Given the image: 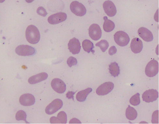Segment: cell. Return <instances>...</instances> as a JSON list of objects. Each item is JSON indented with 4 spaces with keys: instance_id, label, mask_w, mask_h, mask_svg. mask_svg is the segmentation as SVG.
<instances>
[{
    "instance_id": "f1b7e54d",
    "label": "cell",
    "mask_w": 159,
    "mask_h": 124,
    "mask_svg": "<svg viewBox=\"0 0 159 124\" xmlns=\"http://www.w3.org/2000/svg\"><path fill=\"white\" fill-rule=\"evenodd\" d=\"M37 13L39 15L45 17L48 14L46 10L43 6H40L37 10Z\"/></svg>"
},
{
    "instance_id": "e575fe53",
    "label": "cell",
    "mask_w": 159,
    "mask_h": 124,
    "mask_svg": "<svg viewBox=\"0 0 159 124\" xmlns=\"http://www.w3.org/2000/svg\"><path fill=\"white\" fill-rule=\"evenodd\" d=\"M5 0H0V3H2L5 1Z\"/></svg>"
},
{
    "instance_id": "83f0119b",
    "label": "cell",
    "mask_w": 159,
    "mask_h": 124,
    "mask_svg": "<svg viewBox=\"0 0 159 124\" xmlns=\"http://www.w3.org/2000/svg\"><path fill=\"white\" fill-rule=\"evenodd\" d=\"M152 123H159V111L157 110L155 111L152 115Z\"/></svg>"
},
{
    "instance_id": "7a4b0ae2",
    "label": "cell",
    "mask_w": 159,
    "mask_h": 124,
    "mask_svg": "<svg viewBox=\"0 0 159 124\" xmlns=\"http://www.w3.org/2000/svg\"><path fill=\"white\" fill-rule=\"evenodd\" d=\"M114 39L116 43L121 47L127 46L130 41L128 35L123 31H119L115 33L114 35Z\"/></svg>"
},
{
    "instance_id": "d6a6232c",
    "label": "cell",
    "mask_w": 159,
    "mask_h": 124,
    "mask_svg": "<svg viewBox=\"0 0 159 124\" xmlns=\"http://www.w3.org/2000/svg\"><path fill=\"white\" fill-rule=\"evenodd\" d=\"M69 123H81V122L78 119L76 118H73L70 121Z\"/></svg>"
},
{
    "instance_id": "9c48e42d",
    "label": "cell",
    "mask_w": 159,
    "mask_h": 124,
    "mask_svg": "<svg viewBox=\"0 0 159 124\" xmlns=\"http://www.w3.org/2000/svg\"><path fill=\"white\" fill-rule=\"evenodd\" d=\"M89 35L93 40H98L101 38L102 31L99 26L97 24H93L89 29Z\"/></svg>"
},
{
    "instance_id": "3957f363",
    "label": "cell",
    "mask_w": 159,
    "mask_h": 124,
    "mask_svg": "<svg viewBox=\"0 0 159 124\" xmlns=\"http://www.w3.org/2000/svg\"><path fill=\"white\" fill-rule=\"evenodd\" d=\"M36 52L34 48L27 45H20L15 49L16 53L22 56H33L36 54Z\"/></svg>"
},
{
    "instance_id": "ac0fdd59",
    "label": "cell",
    "mask_w": 159,
    "mask_h": 124,
    "mask_svg": "<svg viewBox=\"0 0 159 124\" xmlns=\"http://www.w3.org/2000/svg\"><path fill=\"white\" fill-rule=\"evenodd\" d=\"M93 91V89L90 88L80 91L76 95L77 100L80 102L84 101L88 95Z\"/></svg>"
},
{
    "instance_id": "8fae6325",
    "label": "cell",
    "mask_w": 159,
    "mask_h": 124,
    "mask_svg": "<svg viewBox=\"0 0 159 124\" xmlns=\"http://www.w3.org/2000/svg\"><path fill=\"white\" fill-rule=\"evenodd\" d=\"M66 19L67 15L65 13L59 12L49 16L48 20L50 24L54 25L62 22Z\"/></svg>"
},
{
    "instance_id": "1f68e13d",
    "label": "cell",
    "mask_w": 159,
    "mask_h": 124,
    "mask_svg": "<svg viewBox=\"0 0 159 124\" xmlns=\"http://www.w3.org/2000/svg\"><path fill=\"white\" fill-rule=\"evenodd\" d=\"M76 92H69L66 94V96L67 98L69 99H72L74 100V95Z\"/></svg>"
},
{
    "instance_id": "d590c367",
    "label": "cell",
    "mask_w": 159,
    "mask_h": 124,
    "mask_svg": "<svg viewBox=\"0 0 159 124\" xmlns=\"http://www.w3.org/2000/svg\"><path fill=\"white\" fill-rule=\"evenodd\" d=\"M147 123L146 122H140V123Z\"/></svg>"
},
{
    "instance_id": "5bb4252c",
    "label": "cell",
    "mask_w": 159,
    "mask_h": 124,
    "mask_svg": "<svg viewBox=\"0 0 159 124\" xmlns=\"http://www.w3.org/2000/svg\"><path fill=\"white\" fill-rule=\"evenodd\" d=\"M19 101L22 105L30 106L35 104V98L34 96L31 94H25L20 96Z\"/></svg>"
},
{
    "instance_id": "836d02e7",
    "label": "cell",
    "mask_w": 159,
    "mask_h": 124,
    "mask_svg": "<svg viewBox=\"0 0 159 124\" xmlns=\"http://www.w3.org/2000/svg\"><path fill=\"white\" fill-rule=\"evenodd\" d=\"M34 0H26V1L28 3H31L34 1Z\"/></svg>"
},
{
    "instance_id": "8992f818",
    "label": "cell",
    "mask_w": 159,
    "mask_h": 124,
    "mask_svg": "<svg viewBox=\"0 0 159 124\" xmlns=\"http://www.w3.org/2000/svg\"><path fill=\"white\" fill-rule=\"evenodd\" d=\"M63 105L62 101L60 99H56L46 107L45 112L48 114H52L60 110Z\"/></svg>"
},
{
    "instance_id": "4316f807",
    "label": "cell",
    "mask_w": 159,
    "mask_h": 124,
    "mask_svg": "<svg viewBox=\"0 0 159 124\" xmlns=\"http://www.w3.org/2000/svg\"><path fill=\"white\" fill-rule=\"evenodd\" d=\"M77 63V59L73 56L70 57L67 61V63L70 68H71L73 66L76 65Z\"/></svg>"
},
{
    "instance_id": "603a6c76",
    "label": "cell",
    "mask_w": 159,
    "mask_h": 124,
    "mask_svg": "<svg viewBox=\"0 0 159 124\" xmlns=\"http://www.w3.org/2000/svg\"><path fill=\"white\" fill-rule=\"evenodd\" d=\"M15 118L16 120L24 121L26 123H30L26 120L27 114L26 112L23 110H19L18 111L16 114Z\"/></svg>"
},
{
    "instance_id": "6da1fadb",
    "label": "cell",
    "mask_w": 159,
    "mask_h": 124,
    "mask_svg": "<svg viewBox=\"0 0 159 124\" xmlns=\"http://www.w3.org/2000/svg\"><path fill=\"white\" fill-rule=\"evenodd\" d=\"M26 37L30 43L35 44L38 43L40 38V32L38 28L33 25L29 26L26 30Z\"/></svg>"
},
{
    "instance_id": "30bf717a",
    "label": "cell",
    "mask_w": 159,
    "mask_h": 124,
    "mask_svg": "<svg viewBox=\"0 0 159 124\" xmlns=\"http://www.w3.org/2000/svg\"><path fill=\"white\" fill-rule=\"evenodd\" d=\"M51 86L53 89L58 93H63L66 89V86L64 82L61 80L55 78L51 82Z\"/></svg>"
},
{
    "instance_id": "d6986e66",
    "label": "cell",
    "mask_w": 159,
    "mask_h": 124,
    "mask_svg": "<svg viewBox=\"0 0 159 124\" xmlns=\"http://www.w3.org/2000/svg\"><path fill=\"white\" fill-rule=\"evenodd\" d=\"M109 70L111 75L114 77L118 76L120 73L118 64L116 62L112 63L109 65Z\"/></svg>"
},
{
    "instance_id": "d4e9b609",
    "label": "cell",
    "mask_w": 159,
    "mask_h": 124,
    "mask_svg": "<svg viewBox=\"0 0 159 124\" xmlns=\"http://www.w3.org/2000/svg\"><path fill=\"white\" fill-rule=\"evenodd\" d=\"M130 104L134 106L139 105L140 103V94L137 93L133 96L130 99L129 101Z\"/></svg>"
},
{
    "instance_id": "cb8c5ba5",
    "label": "cell",
    "mask_w": 159,
    "mask_h": 124,
    "mask_svg": "<svg viewBox=\"0 0 159 124\" xmlns=\"http://www.w3.org/2000/svg\"><path fill=\"white\" fill-rule=\"evenodd\" d=\"M96 46L99 47L102 52H104L108 48L109 43L107 40L103 39L97 43Z\"/></svg>"
},
{
    "instance_id": "e0dca14e",
    "label": "cell",
    "mask_w": 159,
    "mask_h": 124,
    "mask_svg": "<svg viewBox=\"0 0 159 124\" xmlns=\"http://www.w3.org/2000/svg\"><path fill=\"white\" fill-rule=\"evenodd\" d=\"M48 77V74L47 73L41 72L30 77L28 81L30 84L34 85L46 80Z\"/></svg>"
},
{
    "instance_id": "9a60e30c",
    "label": "cell",
    "mask_w": 159,
    "mask_h": 124,
    "mask_svg": "<svg viewBox=\"0 0 159 124\" xmlns=\"http://www.w3.org/2000/svg\"><path fill=\"white\" fill-rule=\"evenodd\" d=\"M139 36L146 42H150L153 39V36L152 32L147 28L142 27L138 31Z\"/></svg>"
},
{
    "instance_id": "7402d4cb",
    "label": "cell",
    "mask_w": 159,
    "mask_h": 124,
    "mask_svg": "<svg viewBox=\"0 0 159 124\" xmlns=\"http://www.w3.org/2000/svg\"><path fill=\"white\" fill-rule=\"evenodd\" d=\"M82 45L84 50L85 52L88 53L92 52L93 54L94 53L95 51L93 50L94 48V44L90 40L85 39L84 40Z\"/></svg>"
},
{
    "instance_id": "2e32d148",
    "label": "cell",
    "mask_w": 159,
    "mask_h": 124,
    "mask_svg": "<svg viewBox=\"0 0 159 124\" xmlns=\"http://www.w3.org/2000/svg\"><path fill=\"white\" fill-rule=\"evenodd\" d=\"M143 48V43L141 39L138 38L132 39L130 44V48L134 53L137 54L140 53Z\"/></svg>"
},
{
    "instance_id": "44dd1931",
    "label": "cell",
    "mask_w": 159,
    "mask_h": 124,
    "mask_svg": "<svg viewBox=\"0 0 159 124\" xmlns=\"http://www.w3.org/2000/svg\"><path fill=\"white\" fill-rule=\"evenodd\" d=\"M105 20L103 28L104 30L106 32H110L112 31L115 28V24L112 21L108 19L107 16L103 18Z\"/></svg>"
},
{
    "instance_id": "277c9868",
    "label": "cell",
    "mask_w": 159,
    "mask_h": 124,
    "mask_svg": "<svg viewBox=\"0 0 159 124\" xmlns=\"http://www.w3.org/2000/svg\"><path fill=\"white\" fill-rule=\"evenodd\" d=\"M159 72V64L155 60L150 61L147 64L145 68L146 75L149 77L155 76Z\"/></svg>"
},
{
    "instance_id": "4fadbf2b",
    "label": "cell",
    "mask_w": 159,
    "mask_h": 124,
    "mask_svg": "<svg viewBox=\"0 0 159 124\" xmlns=\"http://www.w3.org/2000/svg\"><path fill=\"white\" fill-rule=\"evenodd\" d=\"M103 7L105 13L109 17H113L116 14L117 12L116 7L111 1H105L103 4Z\"/></svg>"
},
{
    "instance_id": "ba28073f",
    "label": "cell",
    "mask_w": 159,
    "mask_h": 124,
    "mask_svg": "<svg viewBox=\"0 0 159 124\" xmlns=\"http://www.w3.org/2000/svg\"><path fill=\"white\" fill-rule=\"evenodd\" d=\"M158 97L159 93L157 90L153 89L146 91L142 95L143 101L147 103L156 101Z\"/></svg>"
},
{
    "instance_id": "5b68a950",
    "label": "cell",
    "mask_w": 159,
    "mask_h": 124,
    "mask_svg": "<svg viewBox=\"0 0 159 124\" xmlns=\"http://www.w3.org/2000/svg\"><path fill=\"white\" fill-rule=\"evenodd\" d=\"M70 7L71 11L78 16H82L86 13L87 10L85 6L78 1L72 2Z\"/></svg>"
},
{
    "instance_id": "ffe728a7",
    "label": "cell",
    "mask_w": 159,
    "mask_h": 124,
    "mask_svg": "<svg viewBox=\"0 0 159 124\" xmlns=\"http://www.w3.org/2000/svg\"><path fill=\"white\" fill-rule=\"evenodd\" d=\"M125 115L127 118L131 121L135 120L137 118L138 113L133 107L129 105L125 111Z\"/></svg>"
},
{
    "instance_id": "7c38bea8",
    "label": "cell",
    "mask_w": 159,
    "mask_h": 124,
    "mask_svg": "<svg viewBox=\"0 0 159 124\" xmlns=\"http://www.w3.org/2000/svg\"><path fill=\"white\" fill-rule=\"evenodd\" d=\"M70 52L74 55L79 54L80 51L81 46L79 40L74 38L70 40L68 44Z\"/></svg>"
},
{
    "instance_id": "484cf974",
    "label": "cell",
    "mask_w": 159,
    "mask_h": 124,
    "mask_svg": "<svg viewBox=\"0 0 159 124\" xmlns=\"http://www.w3.org/2000/svg\"><path fill=\"white\" fill-rule=\"evenodd\" d=\"M61 123L66 124L67 121V117L66 113L64 111H61L57 114V117Z\"/></svg>"
},
{
    "instance_id": "f546056e",
    "label": "cell",
    "mask_w": 159,
    "mask_h": 124,
    "mask_svg": "<svg viewBox=\"0 0 159 124\" xmlns=\"http://www.w3.org/2000/svg\"><path fill=\"white\" fill-rule=\"evenodd\" d=\"M117 52V49L115 46L111 47L108 51V53L111 56H112L115 54Z\"/></svg>"
},
{
    "instance_id": "52a82bcc",
    "label": "cell",
    "mask_w": 159,
    "mask_h": 124,
    "mask_svg": "<svg viewBox=\"0 0 159 124\" xmlns=\"http://www.w3.org/2000/svg\"><path fill=\"white\" fill-rule=\"evenodd\" d=\"M113 82H107L100 85L97 89L96 93L99 96H104L111 93L114 88Z\"/></svg>"
},
{
    "instance_id": "4dcf8cb0",
    "label": "cell",
    "mask_w": 159,
    "mask_h": 124,
    "mask_svg": "<svg viewBox=\"0 0 159 124\" xmlns=\"http://www.w3.org/2000/svg\"><path fill=\"white\" fill-rule=\"evenodd\" d=\"M50 122L51 123H61L59 119L55 117H52L50 119Z\"/></svg>"
}]
</instances>
